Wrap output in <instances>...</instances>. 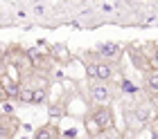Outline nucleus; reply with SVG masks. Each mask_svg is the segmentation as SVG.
<instances>
[{
    "instance_id": "4",
    "label": "nucleus",
    "mask_w": 158,
    "mask_h": 139,
    "mask_svg": "<svg viewBox=\"0 0 158 139\" xmlns=\"http://www.w3.org/2000/svg\"><path fill=\"white\" fill-rule=\"evenodd\" d=\"M18 128H20V121H18L14 114H7V112L0 114V139H9V137H14Z\"/></svg>"
},
{
    "instance_id": "1",
    "label": "nucleus",
    "mask_w": 158,
    "mask_h": 139,
    "mask_svg": "<svg viewBox=\"0 0 158 139\" xmlns=\"http://www.w3.org/2000/svg\"><path fill=\"white\" fill-rule=\"evenodd\" d=\"M86 74L90 79H95V81H111L115 76V68L102 58V61H93V63L86 65Z\"/></svg>"
},
{
    "instance_id": "16",
    "label": "nucleus",
    "mask_w": 158,
    "mask_h": 139,
    "mask_svg": "<svg viewBox=\"0 0 158 139\" xmlns=\"http://www.w3.org/2000/svg\"><path fill=\"white\" fill-rule=\"evenodd\" d=\"M34 14H39V16H43V14H45V7H43V5H36V7H34Z\"/></svg>"
},
{
    "instance_id": "10",
    "label": "nucleus",
    "mask_w": 158,
    "mask_h": 139,
    "mask_svg": "<svg viewBox=\"0 0 158 139\" xmlns=\"http://www.w3.org/2000/svg\"><path fill=\"white\" fill-rule=\"evenodd\" d=\"M48 114H50V121L56 123L63 114H66V106H63V103H52V106L48 108Z\"/></svg>"
},
{
    "instance_id": "3",
    "label": "nucleus",
    "mask_w": 158,
    "mask_h": 139,
    "mask_svg": "<svg viewBox=\"0 0 158 139\" xmlns=\"http://www.w3.org/2000/svg\"><path fill=\"white\" fill-rule=\"evenodd\" d=\"M88 94H90L93 103H97V106H106L111 101V90H109V85H104V81L93 83L88 87Z\"/></svg>"
},
{
    "instance_id": "17",
    "label": "nucleus",
    "mask_w": 158,
    "mask_h": 139,
    "mask_svg": "<svg viewBox=\"0 0 158 139\" xmlns=\"http://www.w3.org/2000/svg\"><path fill=\"white\" fill-rule=\"evenodd\" d=\"M63 135H66V137H77V128H70V130H66Z\"/></svg>"
},
{
    "instance_id": "8",
    "label": "nucleus",
    "mask_w": 158,
    "mask_h": 139,
    "mask_svg": "<svg viewBox=\"0 0 158 139\" xmlns=\"http://www.w3.org/2000/svg\"><path fill=\"white\" fill-rule=\"evenodd\" d=\"M59 135H61V133H59V128H56V123H52V121H50L48 126L39 128L34 137H36V139H56Z\"/></svg>"
},
{
    "instance_id": "14",
    "label": "nucleus",
    "mask_w": 158,
    "mask_h": 139,
    "mask_svg": "<svg viewBox=\"0 0 158 139\" xmlns=\"http://www.w3.org/2000/svg\"><path fill=\"white\" fill-rule=\"evenodd\" d=\"M122 90L129 92V94H133V92H135V85H133L131 81H127V79H124V81H122Z\"/></svg>"
},
{
    "instance_id": "13",
    "label": "nucleus",
    "mask_w": 158,
    "mask_h": 139,
    "mask_svg": "<svg viewBox=\"0 0 158 139\" xmlns=\"http://www.w3.org/2000/svg\"><path fill=\"white\" fill-rule=\"evenodd\" d=\"M135 114L140 117V121H142V123H147V121H149V108L138 106V108H135Z\"/></svg>"
},
{
    "instance_id": "6",
    "label": "nucleus",
    "mask_w": 158,
    "mask_h": 139,
    "mask_svg": "<svg viewBox=\"0 0 158 139\" xmlns=\"http://www.w3.org/2000/svg\"><path fill=\"white\" fill-rule=\"evenodd\" d=\"M0 87H2V92H5L9 99H18V94H20V83L14 81L7 72H5V74H0Z\"/></svg>"
},
{
    "instance_id": "7",
    "label": "nucleus",
    "mask_w": 158,
    "mask_h": 139,
    "mask_svg": "<svg viewBox=\"0 0 158 139\" xmlns=\"http://www.w3.org/2000/svg\"><path fill=\"white\" fill-rule=\"evenodd\" d=\"M145 87L154 94V97H158V70L149 68L145 72Z\"/></svg>"
},
{
    "instance_id": "9",
    "label": "nucleus",
    "mask_w": 158,
    "mask_h": 139,
    "mask_svg": "<svg viewBox=\"0 0 158 139\" xmlns=\"http://www.w3.org/2000/svg\"><path fill=\"white\" fill-rule=\"evenodd\" d=\"M84 126H86V133H88L90 137H95V135H102V133H104V130H102V126L97 123V119H95L93 114H88V117H86Z\"/></svg>"
},
{
    "instance_id": "11",
    "label": "nucleus",
    "mask_w": 158,
    "mask_h": 139,
    "mask_svg": "<svg viewBox=\"0 0 158 139\" xmlns=\"http://www.w3.org/2000/svg\"><path fill=\"white\" fill-rule=\"evenodd\" d=\"M52 56L56 58V61H61V63H68L70 58H73V56H70V52H68L63 45H54V47H52Z\"/></svg>"
},
{
    "instance_id": "2",
    "label": "nucleus",
    "mask_w": 158,
    "mask_h": 139,
    "mask_svg": "<svg viewBox=\"0 0 158 139\" xmlns=\"http://www.w3.org/2000/svg\"><path fill=\"white\" fill-rule=\"evenodd\" d=\"M122 54H124V49H122L120 43H102V45H97V56L109 63H118Z\"/></svg>"
},
{
    "instance_id": "5",
    "label": "nucleus",
    "mask_w": 158,
    "mask_h": 139,
    "mask_svg": "<svg viewBox=\"0 0 158 139\" xmlns=\"http://www.w3.org/2000/svg\"><path fill=\"white\" fill-rule=\"evenodd\" d=\"M90 114L97 119V123L102 126V130H113V123L115 121H113V110L109 108V103L106 106H97Z\"/></svg>"
},
{
    "instance_id": "18",
    "label": "nucleus",
    "mask_w": 158,
    "mask_h": 139,
    "mask_svg": "<svg viewBox=\"0 0 158 139\" xmlns=\"http://www.w3.org/2000/svg\"><path fill=\"white\" fill-rule=\"evenodd\" d=\"M154 58H156V61H158V47L154 49Z\"/></svg>"
},
{
    "instance_id": "12",
    "label": "nucleus",
    "mask_w": 158,
    "mask_h": 139,
    "mask_svg": "<svg viewBox=\"0 0 158 139\" xmlns=\"http://www.w3.org/2000/svg\"><path fill=\"white\" fill-rule=\"evenodd\" d=\"M32 87H34L32 103H45V99H48V85H32Z\"/></svg>"
},
{
    "instance_id": "15",
    "label": "nucleus",
    "mask_w": 158,
    "mask_h": 139,
    "mask_svg": "<svg viewBox=\"0 0 158 139\" xmlns=\"http://www.w3.org/2000/svg\"><path fill=\"white\" fill-rule=\"evenodd\" d=\"M0 106H2V112H7V114H14V106L9 103V101H0Z\"/></svg>"
}]
</instances>
